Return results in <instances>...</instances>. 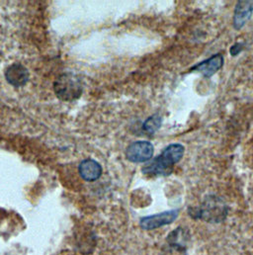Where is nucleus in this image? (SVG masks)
<instances>
[{
	"mask_svg": "<svg viewBox=\"0 0 253 255\" xmlns=\"http://www.w3.org/2000/svg\"><path fill=\"white\" fill-rule=\"evenodd\" d=\"M185 147L180 143L167 145L161 153L142 167V173L148 176H168L172 173L173 166L184 155Z\"/></svg>",
	"mask_w": 253,
	"mask_h": 255,
	"instance_id": "1",
	"label": "nucleus"
},
{
	"mask_svg": "<svg viewBox=\"0 0 253 255\" xmlns=\"http://www.w3.org/2000/svg\"><path fill=\"white\" fill-rule=\"evenodd\" d=\"M229 214L226 202L216 195L207 196L197 208L189 209V215L195 220H202L211 224L223 223Z\"/></svg>",
	"mask_w": 253,
	"mask_h": 255,
	"instance_id": "2",
	"label": "nucleus"
},
{
	"mask_svg": "<svg viewBox=\"0 0 253 255\" xmlns=\"http://www.w3.org/2000/svg\"><path fill=\"white\" fill-rule=\"evenodd\" d=\"M78 172L82 179L88 182L96 181L102 175V166L94 159L87 158L80 162Z\"/></svg>",
	"mask_w": 253,
	"mask_h": 255,
	"instance_id": "10",
	"label": "nucleus"
},
{
	"mask_svg": "<svg viewBox=\"0 0 253 255\" xmlns=\"http://www.w3.org/2000/svg\"><path fill=\"white\" fill-rule=\"evenodd\" d=\"M54 90L60 100L69 102L78 99L82 95L83 86L76 74L65 72L55 80Z\"/></svg>",
	"mask_w": 253,
	"mask_h": 255,
	"instance_id": "3",
	"label": "nucleus"
},
{
	"mask_svg": "<svg viewBox=\"0 0 253 255\" xmlns=\"http://www.w3.org/2000/svg\"><path fill=\"white\" fill-rule=\"evenodd\" d=\"M179 215V210H170L152 216L143 217L139 221V226L142 230L151 231L173 223Z\"/></svg>",
	"mask_w": 253,
	"mask_h": 255,
	"instance_id": "6",
	"label": "nucleus"
},
{
	"mask_svg": "<svg viewBox=\"0 0 253 255\" xmlns=\"http://www.w3.org/2000/svg\"><path fill=\"white\" fill-rule=\"evenodd\" d=\"M188 239V232L183 228H177L168 235L167 243L160 255H188L186 246Z\"/></svg>",
	"mask_w": 253,
	"mask_h": 255,
	"instance_id": "4",
	"label": "nucleus"
},
{
	"mask_svg": "<svg viewBox=\"0 0 253 255\" xmlns=\"http://www.w3.org/2000/svg\"><path fill=\"white\" fill-rule=\"evenodd\" d=\"M245 46H246L245 43H236V44L231 48V50H230L231 55H232L233 57L238 56V55L244 50Z\"/></svg>",
	"mask_w": 253,
	"mask_h": 255,
	"instance_id": "12",
	"label": "nucleus"
},
{
	"mask_svg": "<svg viewBox=\"0 0 253 255\" xmlns=\"http://www.w3.org/2000/svg\"><path fill=\"white\" fill-rule=\"evenodd\" d=\"M154 147L150 141L137 140L133 141L126 147V159L132 163L146 162L153 156Z\"/></svg>",
	"mask_w": 253,
	"mask_h": 255,
	"instance_id": "5",
	"label": "nucleus"
},
{
	"mask_svg": "<svg viewBox=\"0 0 253 255\" xmlns=\"http://www.w3.org/2000/svg\"><path fill=\"white\" fill-rule=\"evenodd\" d=\"M224 65V56L222 54H216L210 59L193 66L191 71L200 72L204 77L210 78L216 74Z\"/></svg>",
	"mask_w": 253,
	"mask_h": 255,
	"instance_id": "8",
	"label": "nucleus"
},
{
	"mask_svg": "<svg viewBox=\"0 0 253 255\" xmlns=\"http://www.w3.org/2000/svg\"><path fill=\"white\" fill-rule=\"evenodd\" d=\"M161 125L162 117L159 114H154L144 121V123L142 124V129L148 134H153L160 128Z\"/></svg>",
	"mask_w": 253,
	"mask_h": 255,
	"instance_id": "11",
	"label": "nucleus"
},
{
	"mask_svg": "<svg viewBox=\"0 0 253 255\" xmlns=\"http://www.w3.org/2000/svg\"><path fill=\"white\" fill-rule=\"evenodd\" d=\"M253 13V0H240L235 9L234 27L241 30L251 19Z\"/></svg>",
	"mask_w": 253,
	"mask_h": 255,
	"instance_id": "9",
	"label": "nucleus"
},
{
	"mask_svg": "<svg viewBox=\"0 0 253 255\" xmlns=\"http://www.w3.org/2000/svg\"><path fill=\"white\" fill-rule=\"evenodd\" d=\"M4 76L10 85L14 87H21L28 82L30 73L23 64L15 63L6 68Z\"/></svg>",
	"mask_w": 253,
	"mask_h": 255,
	"instance_id": "7",
	"label": "nucleus"
}]
</instances>
